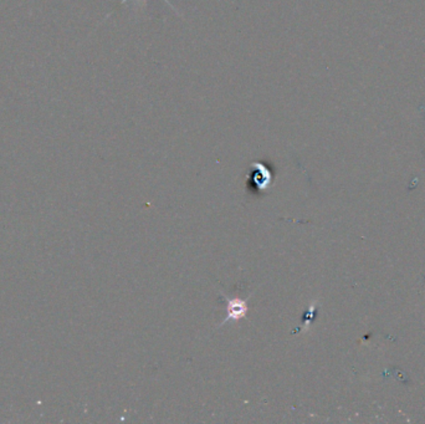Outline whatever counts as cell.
Returning <instances> with one entry per match:
<instances>
[{
  "instance_id": "7a4b0ae2",
  "label": "cell",
  "mask_w": 425,
  "mask_h": 424,
  "mask_svg": "<svg viewBox=\"0 0 425 424\" xmlns=\"http://www.w3.org/2000/svg\"><path fill=\"white\" fill-rule=\"evenodd\" d=\"M220 297L226 302V318L222 321V324L219 325L218 327L228 324L229 321L236 323V321H240L243 318H246V315L249 313L247 299L228 297L224 292H220Z\"/></svg>"
},
{
  "instance_id": "6da1fadb",
  "label": "cell",
  "mask_w": 425,
  "mask_h": 424,
  "mask_svg": "<svg viewBox=\"0 0 425 424\" xmlns=\"http://www.w3.org/2000/svg\"><path fill=\"white\" fill-rule=\"evenodd\" d=\"M275 168L266 162H252L247 174L246 188L252 196L261 197L274 185Z\"/></svg>"
},
{
  "instance_id": "3957f363",
  "label": "cell",
  "mask_w": 425,
  "mask_h": 424,
  "mask_svg": "<svg viewBox=\"0 0 425 424\" xmlns=\"http://www.w3.org/2000/svg\"><path fill=\"white\" fill-rule=\"evenodd\" d=\"M127 1H129V0H121V4H122L123 6V4H126ZM138 1H141V3H143V4H145V1H147V0H138ZM163 1H164L166 4H168V6H171V8H172L174 11H177V13H178V10H177V9H175V8H174V6H172L171 3H169V0H163Z\"/></svg>"
}]
</instances>
